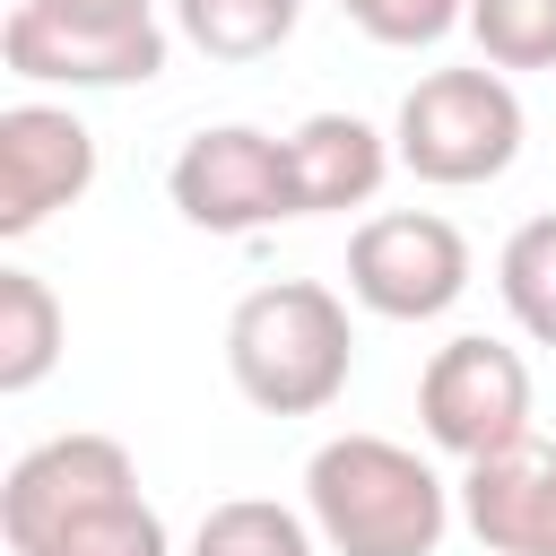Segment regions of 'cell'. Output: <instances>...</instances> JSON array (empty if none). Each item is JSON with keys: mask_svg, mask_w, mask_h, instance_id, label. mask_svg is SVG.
Masks as SVG:
<instances>
[{"mask_svg": "<svg viewBox=\"0 0 556 556\" xmlns=\"http://www.w3.org/2000/svg\"><path fill=\"white\" fill-rule=\"evenodd\" d=\"M9 556H174L165 513L139 495V460L113 434H52L0 478Z\"/></svg>", "mask_w": 556, "mask_h": 556, "instance_id": "cell-1", "label": "cell"}, {"mask_svg": "<svg viewBox=\"0 0 556 556\" xmlns=\"http://www.w3.org/2000/svg\"><path fill=\"white\" fill-rule=\"evenodd\" d=\"M460 495L391 434H330L304 460V521L330 556H434Z\"/></svg>", "mask_w": 556, "mask_h": 556, "instance_id": "cell-2", "label": "cell"}, {"mask_svg": "<svg viewBox=\"0 0 556 556\" xmlns=\"http://www.w3.org/2000/svg\"><path fill=\"white\" fill-rule=\"evenodd\" d=\"M226 374L261 417H321L356 374L348 295L321 278H269L226 313Z\"/></svg>", "mask_w": 556, "mask_h": 556, "instance_id": "cell-3", "label": "cell"}, {"mask_svg": "<svg viewBox=\"0 0 556 556\" xmlns=\"http://www.w3.org/2000/svg\"><path fill=\"white\" fill-rule=\"evenodd\" d=\"M521 130L530 122H521V96L504 70H486V61L478 70H426L391 113V156H400V174H417L434 191H469V182L513 174Z\"/></svg>", "mask_w": 556, "mask_h": 556, "instance_id": "cell-4", "label": "cell"}, {"mask_svg": "<svg viewBox=\"0 0 556 556\" xmlns=\"http://www.w3.org/2000/svg\"><path fill=\"white\" fill-rule=\"evenodd\" d=\"M417 426L460 469L521 452L530 443V365H521V348H504L486 330L443 339L426 356V374H417Z\"/></svg>", "mask_w": 556, "mask_h": 556, "instance_id": "cell-5", "label": "cell"}, {"mask_svg": "<svg viewBox=\"0 0 556 556\" xmlns=\"http://www.w3.org/2000/svg\"><path fill=\"white\" fill-rule=\"evenodd\" d=\"M348 295L374 321H434L469 295V235L434 208H374L348 235Z\"/></svg>", "mask_w": 556, "mask_h": 556, "instance_id": "cell-6", "label": "cell"}, {"mask_svg": "<svg viewBox=\"0 0 556 556\" xmlns=\"http://www.w3.org/2000/svg\"><path fill=\"white\" fill-rule=\"evenodd\" d=\"M165 191L182 208V226L200 235H261L278 217H295V182H287V139L252 130V122H208L182 139V156L165 165Z\"/></svg>", "mask_w": 556, "mask_h": 556, "instance_id": "cell-7", "label": "cell"}, {"mask_svg": "<svg viewBox=\"0 0 556 556\" xmlns=\"http://www.w3.org/2000/svg\"><path fill=\"white\" fill-rule=\"evenodd\" d=\"M165 26H61L43 17L35 0H17L0 17V61L26 78V87H70V96H96V87H148L165 70Z\"/></svg>", "mask_w": 556, "mask_h": 556, "instance_id": "cell-8", "label": "cell"}, {"mask_svg": "<svg viewBox=\"0 0 556 556\" xmlns=\"http://www.w3.org/2000/svg\"><path fill=\"white\" fill-rule=\"evenodd\" d=\"M87 182H96V130L70 104L26 96L0 113V235L9 243H26L70 200H87Z\"/></svg>", "mask_w": 556, "mask_h": 556, "instance_id": "cell-9", "label": "cell"}, {"mask_svg": "<svg viewBox=\"0 0 556 556\" xmlns=\"http://www.w3.org/2000/svg\"><path fill=\"white\" fill-rule=\"evenodd\" d=\"M391 130H374L365 113H304L287 130V182H295V217H348L374 208V191L391 182Z\"/></svg>", "mask_w": 556, "mask_h": 556, "instance_id": "cell-10", "label": "cell"}, {"mask_svg": "<svg viewBox=\"0 0 556 556\" xmlns=\"http://www.w3.org/2000/svg\"><path fill=\"white\" fill-rule=\"evenodd\" d=\"M460 521L486 556H556V452L521 443L504 460L460 469Z\"/></svg>", "mask_w": 556, "mask_h": 556, "instance_id": "cell-11", "label": "cell"}, {"mask_svg": "<svg viewBox=\"0 0 556 556\" xmlns=\"http://www.w3.org/2000/svg\"><path fill=\"white\" fill-rule=\"evenodd\" d=\"M61 339H70V321H61V295L35 278V269H0V391H35L52 365H61Z\"/></svg>", "mask_w": 556, "mask_h": 556, "instance_id": "cell-12", "label": "cell"}, {"mask_svg": "<svg viewBox=\"0 0 556 556\" xmlns=\"http://www.w3.org/2000/svg\"><path fill=\"white\" fill-rule=\"evenodd\" d=\"M304 0H174L182 43H200L208 61H269L295 35Z\"/></svg>", "mask_w": 556, "mask_h": 556, "instance_id": "cell-13", "label": "cell"}, {"mask_svg": "<svg viewBox=\"0 0 556 556\" xmlns=\"http://www.w3.org/2000/svg\"><path fill=\"white\" fill-rule=\"evenodd\" d=\"M313 547L321 539H313V521L295 504H278V495H226V504L200 513V530H191L182 556H313Z\"/></svg>", "mask_w": 556, "mask_h": 556, "instance_id": "cell-14", "label": "cell"}, {"mask_svg": "<svg viewBox=\"0 0 556 556\" xmlns=\"http://www.w3.org/2000/svg\"><path fill=\"white\" fill-rule=\"evenodd\" d=\"M495 295H504V313H513L539 348H556V208H539V217H521V226L504 235V252H495Z\"/></svg>", "mask_w": 556, "mask_h": 556, "instance_id": "cell-15", "label": "cell"}, {"mask_svg": "<svg viewBox=\"0 0 556 556\" xmlns=\"http://www.w3.org/2000/svg\"><path fill=\"white\" fill-rule=\"evenodd\" d=\"M469 43L486 70H556V0H469Z\"/></svg>", "mask_w": 556, "mask_h": 556, "instance_id": "cell-16", "label": "cell"}, {"mask_svg": "<svg viewBox=\"0 0 556 556\" xmlns=\"http://www.w3.org/2000/svg\"><path fill=\"white\" fill-rule=\"evenodd\" d=\"M339 17L382 52H426L452 26H469V0H339Z\"/></svg>", "mask_w": 556, "mask_h": 556, "instance_id": "cell-17", "label": "cell"}, {"mask_svg": "<svg viewBox=\"0 0 556 556\" xmlns=\"http://www.w3.org/2000/svg\"><path fill=\"white\" fill-rule=\"evenodd\" d=\"M61 26H156V0H35Z\"/></svg>", "mask_w": 556, "mask_h": 556, "instance_id": "cell-18", "label": "cell"}]
</instances>
